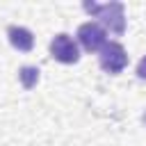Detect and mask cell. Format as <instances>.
<instances>
[{"label":"cell","instance_id":"7a4b0ae2","mask_svg":"<svg viewBox=\"0 0 146 146\" xmlns=\"http://www.w3.org/2000/svg\"><path fill=\"white\" fill-rule=\"evenodd\" d=\"M98 64H100V68H103L105 73H112V75L121 73V71L125 68V64H128L125 48H123L119 41L105 43L103 50H100V55H98Z\"/></svg>","mask_w":146,"mask_h":146},{"label":"cell","instance_id":"52a82bcc","mask_svg":"<svg viewBox=\"0 0 146 146\" xmlns=\"http://www.w3.org/2000/svg\"><path fill=\"white\" fill-rule=\"evenodd\" d=\"M137 78L146 82V55H144V57L139 59V64H137Z\"/></svg>","mask_w":146,"mask_h":146},{"label":"cell","instance_id":"8992f818","mask_svg":"<svg viewBox=\"0 0 146 146\" xmlns=\"http://www.w3.org/2000/svg\"><path fill=\"white\" fill-rule=\"evenodd\" d=\"M18 80H21V84H23L25 89H32V87L39 82V68H36V66H23V68L18 71Z\"/></svg>","mask_w":146,"mask_h":146},{"label":"cell","instance_id":"6da1fadb","mask_svg":"<svg viewBox=\"0 0 146 146\" xmlns=\"http://www.w3.org/2000/svg\"><path fill=\"white\" fill-rule=\"evenodd\" d=\"M84 11H89L91 16H96L100 21L103 27H107L112 34H123L125 32V14H123V5L121 2H84L82 5Z\"/></svg>","mask_w":146,"mask_h":146},{"label":"cell","instance_id":"277c9868","mask_svg":"<svg viewBox=\"0 0 146 146\" xmlns=\"http://www.w3.org/2000/svg\"><path fill=\"white\" fill-rule=\"evenodd\" d=\"M78 41L87 52H96V50H103V46L107 43V34L100 23L89 21L78 27Z\"/></svg>","mask_w":146,"mask_h":146},{"label":"cell","instance_id":"3957f363","mask_svg":"<svg viewBox=\"0 0 146 146\" xmlns=\"http://www.w3.org/2000/svg\"><path fill=\"white\" fill-rule=\"evenodd\" d=\"M50 55L52 59H57L59 64H75L80 59V50H78V43L73 41V36H68L66 32H59L52 36L50 41Z\"/></svg>","mask_w":146,"mask_h":146},{"label":"cell","instance_id":"5b68a950","mask_svg":"<svg viewBox=\"0 0 146 146\" xmlns=\"http://www.w3.org/2000/svg\"><path fill=\"white\" fill-rule=\"evenodd\" d=\"M7 36H9V43L21 52L32 50V46H34V34L23 25H9L7 27Z\"/></svg>","mask_w":146,"mask_h":146}]
</instances>
